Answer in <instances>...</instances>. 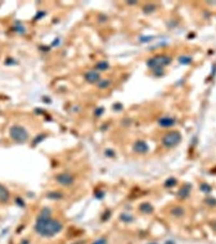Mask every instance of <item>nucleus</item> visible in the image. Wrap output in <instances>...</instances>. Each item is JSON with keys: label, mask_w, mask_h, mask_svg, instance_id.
Returning <instances> with one entry per match:
<instances>
[{"label": "nucleus", "mask_w": 216, "mask_h": 244, "mask_svg": "<svg viewBox=\"0 0 216 244\" xmlns=\"http://www.w3.org/2000/svg\"><path fill=\"white\" fill-rule=\"evenodd\" d=\"M34 229L39 235L48 238V237H54L61 231L62 224L57 219L49 217L48 214L44 211L37 219Z\"/></svg>", "instance_id": "obj_1"}, {"label": "nucleus", "mask_w": 216, "mask_h": 244, "mask_svg": "<svg viewBox=\"0 0 216 244\" xmlns=\"http://www.w3.org/2000/svg\"><path fill=\"white\" fill-rule=\"evenodd\" d=\"M171 61H172V59L170 57L165 56V55H160V56L158 55V56L149 60L148 64L152 70H154L155 72H158V71H160L164 67L168 66Z\"/></svg>", "instance_id": "obj_2"}, {"label": "nucleus", "mask_w": 216, "mask_h": 244, "mask_svg": "<svg viewBox=\"0 0 216 244\" xmlns=\"http://www.w3.org/2000/svg\"><path fill=\"white\" fill-rule=\"evenodd\" d=\"M181 139H182V136L179 132L172 131V132L167 133V134L163 137L162 141H163V145H164V146L168 147V148H171V147L177 146V145L181 141Z\"/></svg>", "instance_id": "obj_3"}, {"label": "nucleus", "mask_w": 216, "mask_h": 244, "mask_svg": "<svg viewBox=\"0 0 216 244\" xmlns=\"http://www.w3.org/2000/svg\"><path fill=\"white\" fill-rule=\"evenodd\" d=\"M10 135L14 140L18 142H24L28 139V132L23 127H20V125L12 127L10 130Z\"/></svg>", "instance_id": "obj_4"}, {"label": "nucleus", "mask_w": 216, "mask_h": 244, "mask_svg": "<svg viewBox=\"0 0 216 244\" xmlns=\"http://www.w3.org/2000/svg\"><path fill=\"white\" fill-rule=\"evenodd\" d=\"M56 180L57 182L60 183L61 185H64V186H70L74 182L73 176L70 175V173H60L56 177Z\"/></svg>", "instance_id": "obj_5"}, {"label": "nucleus", "mask_w": 216, "mask_h": 244, "mask_svg": "<svg viewBox=\"0 0 216 244\" xmlns=\"http://www.w3.org/2000/svg\"><path fill=\"white\" fill-rule=\"evenodd\" d=\"M149 150V147L147 142L143 140H138L135 142L134 145V151L137 152V153H146Z\"/></svg>", "instance_id": "obj_6"}, {"label": "nucleus", "mask_w": 216, "mask_h": 244, "mask_svg": "<svg viewBox=\"0 0 216 244\" xmlns=\"http://www.w3.org/2000/svg\"><path fill=\"white\" fill-rule=\"evenodd\" d=\"M85 78H86V81H89V83L94 84V83H97V81H100L101 76H100V74H98L97 72L89 71V72H87V73L85 74Z\"/></svg>", "instance_id": "obj_7"}, {"label": "nucleus", "mask_w": 216, "mask_h": 244, "mask_svg": "<svg viewBox=\"0 0 216 244\" xmlns=\"http://www.w3.org/2000/svg\"><path fill=\"white\" fill-rule=\"evenodd\" d=\"M174 123H176V120L170 117H163L158 120V124L163 127H170L172 125H174Z\"/></svg>", "instance_id": "obj_8"}, {"label": "nucleus", "mask_w": 216, "mask_h": 244, "mask_svg": "<svg viewBox=\"0 0 216 244\" xmlns=\"http://www.w3.org/2000/svg\"><path fill=\"white\" fill-rule=\"evenodd\" d=\"M8 199H9L8 191H7L3 186H1V185H0V200L4 202V201H7Z\"/></svg>", "instance_id": "obj_9"}, {"label": "nucleus", "mask_w": 216, "mask_h": 244, "mask_svg": "<svg viewBox=\"0 0 216 244\" xmlns=\"http://www.w3.org/2000/svg\"><path fill=\"white\" fill-rule=\"evenodd\" d=\"M140 211L141 212H145V213H151V212L153 211V208L151 206L150 204H142L140 206Z\"/></svg>", "instance_id": "obj_10"}, {"label": "nucleus", "mask_w": 216, "mask_h": 244, "mask_svg": "<svg viewBox=\"0 0 216 244\" xmlns=\"http://www.w3.org/2000/svg\"><path fill=\"white\" fill-rule=\"evenodd\" d=\"M108 67H109V64H108V62H106V61H101L97 64V69L100 70V71H105V70H107Z\"/></svg>", "instance_id": "obj_11"}, {"label": "nucleus", "mask_w": 216, "mask_h": 244, "mask_svg": "<svg viewBox=\"0 0 216 244\" xmlns=\"http://www.w3.org/2000/svg\"><path fill=\"white\" fill-rule=\"evenodd\" d=\"M188 193H189V186H184L182 190H180L179 191V193H178V195H179L180 197H182V198H184V197H186L187 195H188Z\"/></svg>", "instance_id": "obj_12"}, {"label": "nucleus", "mask_w": 216, "mask_h": 244, "mask_svg": "<svg viewBox=\"0 0 216 244\" xmlns=\"http://www.w3.org/2000/svg\"><path fill=\"white\" fill-rule=\"evenodd\" d=\"M172 214L173 215H176V216H181L182 214L184 213V210L182 209V208H180V207H178V208H174V209H172Z\"/></svg>", "instance_id": "obj_13"}, {"label": "nucleus", "mask_w": 216, "mask_h": 244, "mask_svg": "<svg viewBox=\"0 0 216 244\" xmlns=\"http://www.w3.org/2000/svg\"><path fill=\"white\" fill-rule=\"evenodd\" d=\"M180 62L183 64H188L191 62V57H187V56H182L180 58Z\"/></svg>", "instance_id": "obj_14"}, {"label": "nucleus", "mask_w": 216, "mask_h": 244, "mask_svg": "<svg viewBox=\"0 0 216 244\" xmlns=\"http://www.w3.org/2000/svg\"><path fill=\"white\" fill-rule=\"evenodd\" d=\"M48 197L55 198V199H60V198L62 197V195L60 194L59 192H52V193H50V194H48Z\"/></svg>", "instance_id": "obj_15"}, {"label": "nucleus", "mask_w": 216, "mask_h": 244, "mask_svg": "<svg viewBox=\"0 0 216 244\" xmlns=\"http://www.w3.org/2000/svg\"><path fill=\"white\" fill-rule=\"evenodd\" d=\"M174 184H177V181H176V179H173V178H170L169 180H167L166 181V186L168 187H171V186H173Z\"/></svg>", "instance_id": "obj_16"}, {"label": "nucleus", "mask_w": 216, "mask_h": 244, "mask_svg": "<svg viewBox=\"0 0 216 244\" xmlns=\"http://www.w3.org/2000/svg\"><path fill=\"white\" fill-rule=\"evenodd\" d=\"M110 85V81H100L98 83V87L100 88H106Z\"/></svg>", "instance_id": "obj_17"}, {"label": "nucleus", "mask_w": 216, "mask_h": 244, "mask_svg": "<svg viewBox=\"0 0 216 244\" xmlns=\"http://www.w3.org/2000/svg\"><path fill=\"white\" fill-rule=\"evenodd\" d=\"M201 190L205 191V193H209V192L211 191V187L209 186V185H206V184H203L202 186H201Z\"/></svg>", "instance_id": "obj_18"}, {"label": "nucleus", "mask_w": 216, "mask_h": 244, "mask_svg": "<svg viewBox=\"0 0 216 244\" xmlns=\"http://www.w3.org/2000/svg\"><path fill=\"white\" fill-rule=\"evenodd\" d=\"M105 243V240H101V241H98V242H97L95 244H104Z\"/></svg>", "instance_id": "obj_19"}]
</instances>
